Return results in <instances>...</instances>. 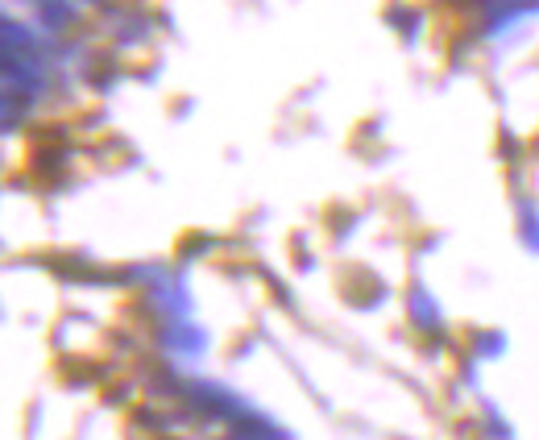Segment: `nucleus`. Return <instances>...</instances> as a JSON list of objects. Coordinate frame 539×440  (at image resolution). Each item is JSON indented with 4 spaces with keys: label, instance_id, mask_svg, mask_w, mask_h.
<instances>
[{
    "label": "nucleus",
    "instance_id": "f257e3e1",
    "mask_svg": "<svg viewBox=\"0 0 539 440\" xmlns=\"http://www.w3.org/2000/svg\"><path fill=\"white\" fill-rule=\"evenodd\" d=\"M519 241L539 254V208L531 200H519Z\"/></svg>",
    "mask_w": 539,
    "mask_h": 440
}]
</instances>
